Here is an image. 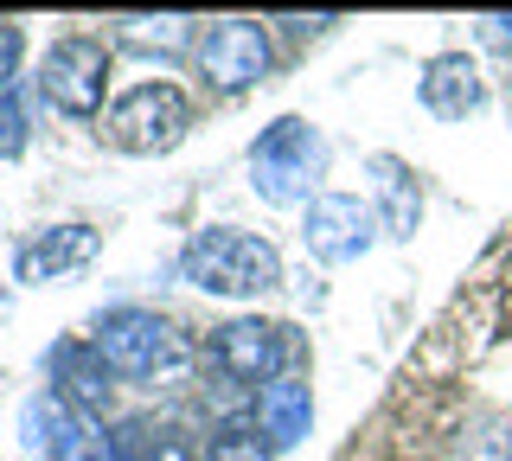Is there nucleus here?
<instances>
[{
  "label": "nucleus",
  "mask_w": 512,
  "mask_h": 461,
  "mask_svg": "<svg viewBox=\"0 0 512 461\" xmlns=\"http://www.w3.org/2000/svg\"><path fill=\"white\" fill-rule=\"evenodd\" d=\"M199 71L231 97V90H250L256 77L269 71V33L256 20H218L212 33L199 39Z\"/></svg>",
  "instance_id": "nucleus-9"
},
{
  "label": "nucleus",
  "mask_w": 512,
  "mask_h": 461,
  "mask_svg": "<svg viewBox=\"0 0 512 461\" xmlns=\"http://www.w3.org/2000/svg\"><path fill=\"white\" fill-rule=\"evenodd\" d=\"M13 154H26V109H20V97L0 103V161H13Z\"/></svg>",
  "instance_id": "nucleus-19"
},
{
  "label": "nucleus",
  "mask_w": 512,
  "mask_h": 461,
  "mask_svg": "<svg viewBox=\"0 0 512 461\" xmlns=\"http://www.w3.org/2000/svg\"><path fill=\"white\" fill-rule=\"evenodd\" d=\"M480 39H487L493 52H512V13H493V20H480Z\"/></svg>",
  "instance_id": "nucleus-20"
},
{
  "label": "nucleus",
  "mask_w": 512,
  "mask_h": 461,
  "mask_svg": "<svg viewBox=\"0 0 512 461\" xmlns=\"http://www.w3.org/2000/svg\"><path fill=\"white\" fill-rule=\"evenodd\" d=\"M192 129V103L180 84H135L128 97L103 116V141L122 154H167Z\"/></svg>",
  "instance_id": "nucleus-3"
},
{
  "label": "nucleus",
  "mask_w": 512,
  "mask_h": 461,
  "mask_svg": "<svg viewBox=\"0 0 512 461\" xmlns=\"http://www.w3.org/2000/svg\"><path fill=\"white\" fill-rule=\"evenodd\" d=\"M256 423H263L276 442H301V436H308V423H314L308 385H301V378H276L269 391H256Z\"/></svg>",
  "instance_id": "nucleus-14"
},
{
  "label": "nucleus",
  "mask_w": 512,
  "mask_h": 461,
  "mask_svg": "<svg viewBox=\"0 0 512 461\" xmlns=\"http://www.w3.org/2000/svg\"><path fill=\"white\" fill-rule=\"evenodd\" d=\"M96 257V231L90 225H58V231H39L32 244L13 257V276L20 282H52V276H71Z\"/></svg>",
  "instance_id": "nucleus-12"
},
{
  "label": "nucleus",
  "mask_w": 512,
  "mask_h": 461,
  "mask_svg": "<svg viewBox=\"0 0 512 461\" xmlns=\"http://www.w3.org/2000/svg\"><path fill=\"white\" fill-rule=\"evenodd\" d=\"M20 52H26V33L13 20H0V103L13 97V77H20Z\"/></svg>",
  "instance_id": "nucleus-18"
},
{
  "label": "nucleus",
  "mask_w": 512,
  "mask_h": 461,
  "mask_svg": "<svg viewBox=\"0 0 512 461\" xmlns=\"http://www.w3.org/2000/svg\"><path fill=\"white\" fill-rule=\"evenodd\" d=\"M45 372H52V385H58L64 404L84 410V417L109 404V365H103V353H96V346H84V340L52 346V353H45Z\"/></svg>",
  "instance_id": "nucleus-11"
},
{
  "label": "nucleus",
  "mask_w": 512,
  "mask_h": 461,
  "mask_svg": "<svg viewBox=\"0 0 512 461\" xmlns=\"http://www.w3.org/2000/svg\"><path fill=\"white\" fill-rule=\"evenodd\" d=\"M320 173H327V141H320L314 122L301 116H282L256 135L250 148V186L263 193L269 205H314L320 193Z\"/></svg>",
  "instance_id": "nucleus-2"
},
{
  "label": "nucleus",
  "mask_w": 512,
  "mask_h": 461,
  "mask_svg": "<svg viewBox=\"0 0 512 461\" xmlns=\"http://www.w3.org/2000/svg\"><path fill=\"white\" fill-rule=\"evenodd\" d=\"M180 269L192 289L205 295H263L282 282V257L269 237L256 231H237V225H205L186 237L180 250Z\"/></svg>",
  "instance_id": "nucleus-1"
},
{
  "label": "nucleus",
  "mask_w": 512,
  "mask_h": 461,
  "mask_svg": "<svg viewBox=\"0 0 512 461\" xmlns=\"http://www.w3.org/2000/svg\"><path fill=\"white\" fill-rule=\"evenodd\" d=\"M39 90L64 116H96V109H103V90H109V45L90 39V33L58 39L39 65Z\"/></svg>",
  "instance_id": "nucleus-6"
},
{
  "label": "nucleus",
  "mask_w": 512,
  "mask_h": 461,
  "mask_svg": "<svg viewBox=\"0 0 512 461\" xmlns=\"http://www.w3.org/2000/svg\"><path fill=\"white\" fill-rule=\"evenodd\" d=\"M276 455V436L263 423H231L205 442V461H269Z\"/></svg>",
  "instance_id": "nucleus-16"
},
{
  "label": "nucleus",
  "mask_w": 512,
  "mask_h": 461,
  "mask_svg": "<svg viewBox=\"0 0 512 461\" xmlns=\"http://www.w3.org/2000/svg\"><path fill=\"white\" fill-rule=\"evenodd\" d=\"M186 13H160V20H122V39L128 45H160V52H180L186 45Z\"/></svg>",
  "instance_id": "nucleus-17"
},
{
  "label": "nucleus",
  "mask_w": 512,
  "mask_h": 461,
  "mask_svg": "<svg viewBox=\"0 0 512 461\" xmlns=\"http://www.w3.org/2000/svg\"><path fill=\"white\" fill-rule=\"evenodd\" d=\"M26 442L45 461H116V442H109L84 410L64 404L58 391H39L26 404Z\"/></svg>",
  "instance_id": "nucleus-8"
},
{
  "label": "nucleus",
  "mask_w": 512,
  "mask_h": 461,
  "mask_svg": "<svg viewBox=\"0 0 512 461\" xmlns=\"http://www.w3.org/2000/svg\"><path fill=\"white\" fill-rule=\"evenodd\" d=\"M90 346L103 353L109 372H122V378H154V372H167L173 359H186V340L160 321V314H148V308H109V314H96Z\"/></svg>",
  "instance_id": "nucleus-5"
},
{
  "label": "nucleus",
  "mask_w": 512,
  "mask_h": 461,
  "mask_svg": "<svg viewBox=\"0 0 512 461\" xmlns=\"http://www.w3.org/2000/svg\"><path fill=\"white\" fill-rule=\"evenodd\" d=\"M116 461H205L186 436L173 429H148V423H128L116 436Z\"/></svg>",
  "instance_id": "nucleus-15"
},
{
  "label": "nucleus",
  "mask_w": 512,
  "mask_h": 461,
  "mask_svg": "<svg viewBox=\"0 0 512 461\" xmlns=\"http://www.w3.org/2000/svg\"><path fill=\"white\" fill-rule=\"evenodd\" d=\"M212 365L224 378H237V385H276L301 365V333L288 321H224L212 333Z\"/></svg>",
  "instance_id": "nucleus-4"
},
{
  "label": "nucleus",
  "mask_w": 512,
  "mask_h": 461,
  "mask_svg": "<svg viewBox=\"0 0 512 461\" xmlns=\"http://www.w3.org/2000/svg\"><path fill=\"white\" fill-rule=\"evenodd\" d=\"M372 180H378V218H384V237H410L423 225V186L404 161L391 154H372Z\"/></svg>",
  "instance_id": "nucleus-13"
},
{
  "label": "nucleus",
  "mask_w": 512,
  "mask_h": 461,
  "mask_svg": "<svg viewBox=\"0 0 512 461\" xmlns=\"http://www.w3.org/2000/svg\"><path fill=\"white\" fill-rule=\"evenodd\" d=\"M301 237H308V257L320 263H359L378 244V212L352 193H320L301 218Z\"/></svg>",
  "instance_id": "nucleus-7"
},
{
  "label": "nucleus",
  "mask_w": 512,
  "mask_h": 461,
  "mask_svg": "<svg viewBox=\"0 0 512 461\" xmlns=\"http://www.w3.org/2000/svg\"><path fill=\"white\" fill-rule=\"evenodd\" d=\"M416 97H423V109H429L436 122L474 116V109H480V71H474V58H461V52L429 58L423 77H416Z\"/></svg>",
  "instance_id": "nucleus-10"
}]
</instances>
